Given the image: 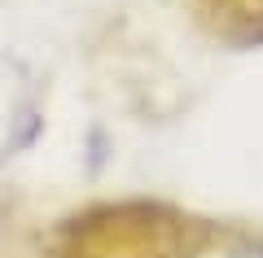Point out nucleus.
Wrapping results in <instances>:
<instances>
[{
    "mask_svg": "<svg viewBox=\"0 0 263 258\" xmlns=\"http://www.w3.org/2000/svg\"><path fill=\"white\" fill-rule=\"evenodd\" d=\"M237 258H263V249H250V254H237Z\"/></svg>",
    "mask_w": 263,
    "mask_h": 258,
    "instance_id": "f257e3e1",
    "label": "nucleus"
}]
</instances>
